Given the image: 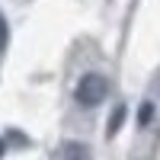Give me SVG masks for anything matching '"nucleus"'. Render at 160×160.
I'll return each instance as SVG.
<instances>
[{
  "mask_svg": "<svg viewBox=\"0 0 160 160\" xmlns=\"http://www.w3.org/2000/svg\"><path fill=\"white\" fill-rule=\"evenodd\" d=\"M154 93H157V99H160V77H157V83H154Z\"/></svg>",
  "mask_w": 160,
  "mask_h": 160,
  "instance_id": "0eeeda50",
  "label": "nucleus"
},
{
  "mask_svg": "<svg viewBox=\"0 0 160 160\" xmlns=\"http://www.w3.org/2000/svg\"><path fill=\"white\" fill-rule=\"evenodd\" d=\"M125 115H128V109L125 106H115L112 109V115H109V128H106V135H118V128H122V122H125Z\"/></svg>",
  "mask_w": 160,
  "mask_h": 160,
  "instance_id": "7ed1b4c3",
  "label": "nucleus"
},
{
  "mask_svg": "<svg viewBox=\"0 0 160 160\" xmlns=\"http://www.w3.org/2000/svg\"><path fill=\"white\" fill-rule=\"evenodd\" d=\"M3 154H7V141L0 138V157H3Z\"/></svg>",
  "mask_w": 160,
  "mask_h": 160,
  "instance_id": "423d86ee",
  "label": "nucleus"
},
{
  "mask_svg": "<svg viewBox=\"0 0 160 160\" xmlns=\"http://www.w3.org/2000/svg\"><path fill=\"white\" fill-rule=\"evenodd\" d=\"M151 118H154V102L148 99V102H141V109H138V125H141V128H148V125H151Z\"/></svg>",
  "mask_w": 160,
  "mask_h": 160,
  "instance_id": "20e7f679",
  "label": "nucleus"
},
{
  "mask_svg": "<svg viewBox=\"0 0 160 160\" xmlns=\"http://www.w3.org/2000/svg\"><path fill=\"white\" fill-rule=\"evenodd\" d=\"M7 45H10V26H7V16L0 13V55L7 51Z\"/></svg>",
  "mask_w": 160,
  "mask_h": 160,
  "instance_id": "39448f33",
  "label": "nucleus"
},
{
  "mask_svg": "<svg viewBox=\"0 0 160 160\" xmlns=\"http://www.w3.org/2000/svg\"><path fill=\"white\" fill-rule=\"evenodd\" d=\"M74 96L77 102L83 106V109H93V106H99L106 96H109V80H106L102 74H83L77 80V87H74Z\"/></svg>",
  "mask_w": 160,
  "mask_h": 160,
  "instance_id": "f257e3e1",
  "label": "nucleus"
},
{
  "mask_svg": "<svg viewBox=\"0 0 160 160\" xmlns=\"http://www.w3.org/2000/svg\"><path fill=\"white\" fill-rule=\"evenodd\" d=\"M61 160H93V151L83 141H64L61 144Z\"/></svg>",
  "mask_w": 160,
  "mask_h": 160,
  "instance_id": "f03ea898",
  "label": "nucleus"
}]
</instances>
